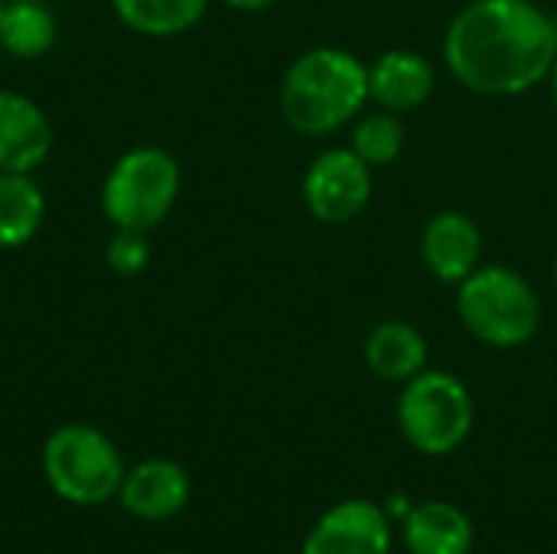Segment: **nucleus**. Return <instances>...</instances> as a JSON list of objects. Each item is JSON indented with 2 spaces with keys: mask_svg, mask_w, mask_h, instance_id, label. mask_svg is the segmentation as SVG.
Instances as JSON below:
<instances>
[{
  "mask_svg": "<svg viewBox=\"0 0 557 554\" xmlns=\"http://www.w3.org/2000/svg\"><path fill=\"white\" fill-rule=\"evenodd\" d=\"M42 473L65 503L98 506L117 496L127 470L104 431L91 424H62L42 444Z\"/></svg>",
  "mask_w": 557,
  "mask_h": 554,
  "instance_id": "423d86ee",
  "label": "nucleus"
},
{
  "mask_svg": "<svg viewBox=\"0 0 557 554\" xmlns=\"http://www.w3.org/2000/svg\"><path fill=\"white\" fill-rule=\"evenodd\" d=\"M437 88V72L418 49H385L369 62V101L375 108L411 114L428 104Z\"/></svg>",
  "mask_w": 557,
  "mask_h": 554,
  "instance_id": "9b49d317",
  "label": "nucleus"
},
{
  "mask_svg": "<svg viewBox=\"0 0 557 554\" xmlns=\"http://www.w3.org/2000/svg\"><path fill=\"white\" fill-rule=\"evenodd\" d=\"M555 59V20L535 0H470L444 33L450 75L486 98H512L548 82Z\"/></svg>",
  "mask_w": 557,
  "mask_h": 554,
  "instance_id": "f257e3e1",
  "label": "nucleus"
},
{
  "mask_svg": "<svg viewBox=\"0 0 557 554\" xmlns=\"http://www.w3.org/2000/svg\"><path fill=\"white\" fill-rule=\"evenodd\" d=\"M418 251L431 278L457 287L483 264V229L470 212L441 209L424 222Z\"/></svg>",
  "mask_w": 557,
  "mask_h": 554,
  "instance_id": "6e6552de",
  "label": "nucleus"
},
{
  "mask_svg": "<svg viewBox=\"0 0 557 554\" xmlns=\"http://www.w3.org/2000/svg\"><path fill=\"white\" fill-rule=\"evenodd\" d=\"M212 0H111L114 16L137 36L173 39L196 29Z\"/></svg>",
  "mask_w": 557,
  "mask_h": 554,
  "instance_id": "dca6fc26",
  "label": "nucleus"
},
{
  "mask_svg": "<svg viewBox=\"0 0 557 554\" xmlns=\"http://www.w3.org/2000/svg\"><path fill=\"white\" fill-rule=\"evenodd\" d=\"M153 258V245L147 238V232H134V229H114L111 242L104 245V261L117 278H137L150 268Z\"/></svg>",
  "mask_w": 557,
  "mask_h": 554,
  "instance_id": "6ab92c4d",
  "label": "nucleus"
},
{
  "mask_svg": "<svg viewBox=\"0 0 557 554\" xmlns=\"http://www.w3.org/2000/svg\"><path fill=\"white\" fill-rule=\"evenodd\" d=\"M405 140H408V131H405L401 114L385 111V108H366V111L352 121V131H349V147H352L372 170L392 167V163L401 157Z\"/></svg>",
  "mask_w": 557,
  "mask_h": 554,
  "instance_id": "a211bd4d",
  "label": "nucleus"
},
{
  "mask_svg": "<svg viewBox=\"0 0 557 554\" xmlns=\"http://www.w3.org/2000/svg\"><path fill=\"white\" fill-rule=\"evenodd\" d=\"M555 287H557V255H555Z\"/></svg>",
  "mask_w": 557,
  "mask_h": 554,
  "instance_id": "4be33fe9",
  "label": "nucleus"
},
{
  "mask_svg": "<svg viewBox=\"0 0 557 554\" xmlns=\"http://www.w3.org/2000/svg\"><path fill=\"white\" fill-rule=\"evenodd\" d=\"M46 222V193L33 173H0V251L29 245Z\"/></svg>",
  "mask_w": 557,
  "mask_h": 554,
  "instance_id": "2eb2a0df",
  "label": "nucleus"
},
{
  "mask_svg": "<svg viewBox=\"0 0 557 554\" xmlns=\"http://www.w3.org/2000/svg\"><path fill=\"white\" fill-rule=\"evenodd\" d=\"M473 542V522L454 503L428 500L405 516V545L411 554H470Z\"/></svg>",
  "mask_w": 557,
  "mask_h": 554,
  "instance_id": "4468645a",
  "label": "nucleus"
},
{
  "mask_svg": "<svg viewBox=\"0 0 557 554\" xmlns=\"http://www.w3.org/2000/svg\"><path fill=\"white\" fill-rule=\"evenodd\" d=\"M59 23L42 0H3L0 49L13 59H39L55 46Z\"/></svg>",
  "mask_w": 557,
  "mask_h": 554,
  "instance_id": "f3484780",
  "label": "nucleus"
},
{
  "mask_svg": "<svg viewBox=\"0 0 557 554\" xmlns=\"http://www.w3.org/2000/svg\"><path fill=\"white\" fill-rule=\"evenodd\" d=\"M548 88H552V101H555L557 108V59L555 65H552V75H548Z\"/></svg>",
  "mask_w": 557,
  "mask_h": 554,
  "instance_id": "412c9836",
  "label": "nucleus"
},
{
  "mask_svg": "<svg viewBox=\"0 0 557 554\" xmlns=\"http://www.w3.org/2000/svg\"><path fill=\"white\" fill-rule=\"evenodd\" d=\"M428 336L408 320H382L372 327L362 346L366 369L382 382H411L428 369Z\"/></svg>",
  "mask_w": 557,
  "mask_h": 554,
  "instance_id": "ddd939ff",
  "label": "nucleus"
},
{
  "mask_svg": "<svg viewBox=\"0 0 557 554\" xmlns=\"http://www.w3.org/2000/svg\"><path fill=\"white\" fill-rule=\"evenodd\" d=\"M552 20H555V29H557V10H555V13H552Z\"/></svg>",
  "mask_w": 557,
  "mask_h": 554,
  "instance_id": "5701e85b",
  "label": "nucleus"
},
{
  "mask_svg": "<svg viewBox=\"0 0 557 554\" xmlns=\"http://www.w3.org/2000/svg\"><path fill=\"white\" fill-rule=\"evenodd\" d=\"M372 167L346 144L317 153L304 173V206L323 225H346L366 212L372 202Z\"/></svg>",
  "mask_w": 557,
  "mask_h": 554,
  "instance_id": "0eeeda50",
  "label": "nucleus"
},
{
  "mask_svg": "<svg viewBox=\"0 0 557 554\" xmlns=\"http://www.w3.org/2000/svg\"><path fill=\"white\" fill-rule=\"evenodd\" d=\"M183 189L180 160L153 144L124 150L101 183V212L114 229L150 232L176 206Z\"/></svg>",
  "mask_w": 557,
  "mask_h": 554,
  "instance_id": "20e7f679",
  "label": "nucleus"
},
{
  "mask_svg": "<svg viewBox=\"0 0 557 554\" xmlns=\"http://www.w3.org/2000/svg\"><path fill=\"white\" fill-rule=\"evenodd\" d=\"M395 415L405 441L418 454L447 457L467 444L476 421V405L463 379L444 369H424L401 385Z\"/></svg>",
  "mask_w": 557,
  "mask_h": 554,
  "instance_id": "39448f33",
  "label": "nucleus"
},
{
  "mask_svg": "<svg viewBox=\"0 0 557 554\" xmlns=\"http://www.w3.org/2000/svg\"><path fill=\"white\" fill-rule=\"evenodd\" d=\"M189 493H193L189 473L180 464L166 460V457L140 460L137 467H131L124 473V483L117 490L121 506L134 519H144V522H166V519H173L176 513L186 509Z\"/></svg>",
  "mask_w": 557,
  "mask_h": 554,
  "instance_id": "f8f14e48",
  "label": "nucleus"
},
{
  "mask_svg": "<svg viewBox=\"0 0 557 554\" xmlns=\"http://www.w3.org/2000/svg\"><path fill=\"white\" fill-rule=\"evenodd\" d=\"M304 554H392L388 513L369 500H343L310 529Z\"/></svg>",
  "mask_w": 557,
  "mask_h": 554,
  "instance_id": "1a4fd4ad",
  "label": "nucleus"
},
{
  "mask_svg": "<svg viewBox=\"0 0 557 554\" xmlns=\"http://www.w3.org/2000/svg\"><path fill=\"white\" fill-rule=\"evenodd\" d=\"M463 330L490 349H522L542 330V297L509 264H480L454 294Z\"/></svg>",
  "mask_w": 557,
  "mask_h": 554,
  "instance_id": "7ed1b4c3",
  "label": "nucleus"
},
{
  "mask_svg": "<svg viewBox=\"0 0 557 554\" xmlns=\"http://www.w3.org/2000/svg\"><path fill=\"white\" fill-rule=\"evenodd\" d=\"M277 104L300 137H330L369 108V62L343 46L304 49L281 75Z\"/></svg>",
  "mask_w": 557,
  "mask_h": 554,
  "instance_id": "f03ea898",
  "label": "nucleus"
},
{
  "mask_svg": "<svg viewBox=\"0 0 557 554\" xmlns=\"http://www.w3.org/2000/svg\"><path fill=\"white\" fill-rule=\"evenodd\" d=\"M49 114L20 91L0 88V173H36L52 153Z\"/></svg>",
  "mask_w": 557,
  "mask_h": 554,
  "instance_id": "9d476101",
  "label": "nucleus"
},
{
  "mask_svg": "<svg viewBox=\"0 0 557 554\" xmlns=\"http://www.w3.org/2000/svg\"><path fill=\"white\" fill-rule=\"evenodd\" d=\"M222 3L232 7V10H238V13H261V10L274 7L277 0H222Z\"/></svg>",
  "mask_w": 557,
  "mask_h": 554,
  "instance_id": "aec40b11",
  "label": "nucleus"
},
{
  "mask_svg": "<svg viewBox=\"0 0 557 554\" xmlns=\"http://www.w3.org/2000/svg\"><path fill=\"white\" fill-rule=\"evenodd\" d=\"M0 13H3V0H0Z\"/></svg>",
  "mask_w": 557,
  "mask_h": 554,
  "instance_id": "b1692460",
  "label": "nucleus"
},
{
  "mask_svg": "<svg viewBox=\"0 0 557 554\" xmlns=\"http://www.w3.org/2000/svg\"><path fill=\"white\" fill-rule=\"evenodd\" d=\"M166 554H180V552H166Z\"/></svg>",
  "mask_w": 557,
  "mask_h": 554,
  "instance_id": "393cba45",
  "label": "nucleus"
}]
</instances>
